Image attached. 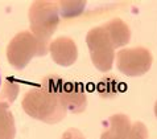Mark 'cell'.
Instances as JSON below:
<instances>
[{
    "mask_svg": "<svg viewBox=\"0 0 157 139\" xmlns=\"http://www.w3.org/2000/svg\"><path fill=\"white\" fill-rule=\"evenodd\" d=\"M131 127L132 123L127 115H111L107 122H104V130L100 135V139H127Z\"/></svg>",
    "mask_w": 157,
    "mask_h": 139,
    "instance_id": "obj_8",
    "label": "cell"
},
{
    "mask_svg": "<svg viewBox=\"0 0 157 139\" xmlns=\"http://www.w3.org/2000/svg\"><path fill=\"white\" fill-rule=\"evenodd\" d=\"M58 7L59 16L63 19H71V17L79 16L82 12L85 11L86 3L85 2H65V0H59L56 2Z\"/></svg>",
    "mask_w": 157,
    "mask_h": 139,
    "instance_id": "obj_11",
    "label": "cell"
},
{
    "mask_svg": "<svg viewBox=\"0 0 157 139\" xmlns=\"http://www.w3.org/2000/svg\"><path fill=\"white\" fill-rule=\"evenodd\" d=\"M61 139H86V138L78 129H67L62 134Z\"/></svg>",
    "mask_w": 157,
    "mask_h": 139,
    "instance_id": "obj_15",
    "label": "cell"
},
{
    "mask_svg": "<svg viewBox=\"0 0 157 139\" xmlns=\"http://www.w3.org/2000/svg\"><path fill=\"white\" fill-rule=\"evenodd\" d=\"M30 33L41 42L44 46L49 48V40L57 31L59 24V12L56 2L50 0H37L33 2L28 12Z\"/></svg>",
    "mask_w": 157,
    "mask_h": 139,
    "instance_id": "obj_2",
    "label": "cell"
},
{
    "mask_svg": "<svg viewBox=\"0 0 157 139\" xmlns=\"http://www.w3.org/2000/svg\"><path fill=\"white\" fill-rule=\"evenodd\" d=\"M127 139H148V130L145 125L141 122L132 123V127H131Z\"/></svg>",
    "mask_w": 157,
    "mask_h": 139,
    "instance_id": "obj_14",
    "label": "cell"
},
{
    "mask_svg": "<svg viewBox=\"0 0 157 139\" xmlns=\"http://www.w3.org/2000/svg\"><path fill=\"white\" fill-rule=\"evenodd\" d=\"M117 80L115 77H106L99 82L98 85V92L99 95L103 98H111L117 94Z\"/></svg>",
    "mask_w": 157,
    "mask_h": 139,
    "instance_id": "obj_12",
    "label": "cell"
},
{
    "mask_svg": "<svg viewBox=\"0 0 157 139\" xmlns=\"http://www.w3.org/2000/svg\"><path fill=\"white\" fill-rule=\"evenodd\" d=\"M15 117L7 103L0 102V139H15Z\"/></svg>",
    "mask_w": 157,
    "mask_h": 139,
    "instance_id": "obj_10",
    "label": "cell"
},
{
    "mask_svg": "<svg viewBox=\"0 0 157 139\" xmlns=\"http://www.w3.org/2000/svg\"><path fill=\"white\" fill-rule=\"evenodd\" d=\"M21 106L25 114L48 125L61 122L67 114L57 93L42 84L32 86L25 93Z\"/></svg>",
    "mask_w": 157,
    "mask_h": 139,
    "instance_id": "obj_1",
    "label": "cell"
},
{
    "mask_svg": "<svg viewBox=\"0 0 157 139\" xmlns=\"http://www.w3.org/2000/svg\"><path fill=\"white\" fill-rule=\"evenodd\" d=\"M152 62V53L144 46L124 48L116 54L117 69L128 77H140L145 74L149 72Z\"/></svg>",
    "mask_w": 157,
    "mask_h": 139,
    "instance_id": "obj_6",
    "label": "cell"
},
{
    "mask_svg": "<svg viewBox=\"0 0 157 139\" xmlns=\"http://www.w3.org/2000/svg\"><path fill=\"white\" fill-rule=\"evenodd\" d=\"M19 85L13 81H6V84L3 86L2 94H0V102L7 103L8 106L12 105V102L16 99L17 94H19Z\"/></svg>",
    "mask_w": 157,
    "mask_h": 139,
    "instance_id": "obj_13",
    "label": "cell"
},
{
    "mask_svg": "<svg viewBox=\"0 0 157 139\" xmlns=\"http://www.w3.org/2000/svg\"><path fill=\"white\" fill-rule=\"evenodd\" d=\"M102 27L104 28V31L107 32L108 37H110V40L115 49L127 45L129 42L131 29L121 19H112L108 21V23L102 25Z\"/></svg>",
    "mask_w": 157,
    "mask_h": 139,
    "instance_id": "obj_9",
    "label": "cell"
},
{
    "mask_svg": "<svg viewBox=\"0 0 157 139\" xmlns=\"http://www.w3.org/2000/svg\"><path fill=\"white\" fill-rule=\"evenodd\" d=\"M0 86H2V74H0Z\"/></svg>",
    "mask_w": 157,
    "mask_h": 139,
    "instance_id": "obj_17",
    "label": "cell"
},
{
    "mask_svg": "<svg viewBox=\"0 0 157 139\" xmlns=\"http://www.w3.org/2000/svg\"><path fill=\"white\" fill-rule=\"evenodd\" d=\"M86 44L94 66L99 72H110L115 61V48L103 27L90 29L86 36Z\"/></svg>",
    "mask_w": 157,
    "mask_h": 139,
    "instance_id": "obj_5",
    "label": "cell"
},
{
    "mask_svg": "<svg viewBox=\"0 0 157 139\" xmlns=\"http://www.w3.org/2000/svg\"><path fill=\"white\" fill-rule=\"evenodd\" d=\"M42 85L53 89L59 97L66 111L74 114H79L87 107V97L83 89V85L79 82L65 81L63 78L56 74H49L42 78Z\"/></svg>",
    "mask_w": 157,
    "mask_h": 139,
    "instance_id": "obj_4",
    "label": "cell"
},
{
    "mask_svg": "<svg viewBox=\"0 0 157 139\" xmlns=\"http://www.w3.org/2000/svg\"><path fill=\"white\" fill-rule=\"evenodd\" d=\"M49 52L30 32L17 33L7 46V60L17 70L24 69L34 57H41Z\"/></svg>",
    "mask_w": 157,
    "mask_h": 139,
    "instance_id": "obj_3",
    "label": "cell"
},
{
    "mask_svg": "<svg viewBox=\"0 0 157 139\" xmlns=\"http://www.w3.org/2000/svg\"><path fill=\"white\" fill-rule=\"evenodd\" d=\"M155 115H156V118H157V101L155 103Z\"/></svg>",
    "mask_w": 157,
    "mask_h": 139,
    "instance_id": "obj_16",
    "label": "cell"
},
{
    "mask_svg": "<svg viewBox=\"0 0 157 139\" xmlns=\"http://www.w3.org/2000/svg\"><path fill=\"white\" fill-rule=\"evenodd\" d=\"M52 60L61 66H70L78 58V48L73 38L59 36L49 44Z\"/></svg>",
    "mask_w": 157,
    "mask_h": 139,
    "instance_id": "obj_7",
    "label": "cell"
}]
</instances>
